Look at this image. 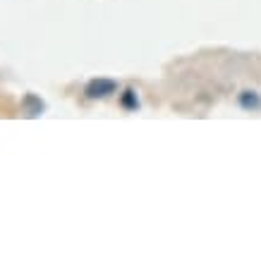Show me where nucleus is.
<instances>
[{
  "label": "nucleus",
  "instance_id": "1",
  "mask_svg": "<svg viewBox=\"0 0 261 261\" xmlns=\"http://www.w3.org/2000/svg\"><path fill=\"white\" fill-rule=\"evenodd\" d=\"M118 91V82L115 80H106V77H98V80H91L84 89V94L89 98H106V96H111Z\"/></svg>",
  "mask_w": 261,
  "mask_h": 261
},
{
  "label": "nucleus",
  "instance_id": "2",
  "mask_svg": "<svg viewBox=\"0 0 261 261\" xmlns=\"http://www.w3.org/2000/svg\"><path fill=\"white\" fill-rule=\"evenodd\" d=\"M22 106H24V111H27V115L29 118H39L41 113H43V101H41L39 96H34V94H27L24 96V101H22Z\"/></svg>",
  "mask_w": 261,
  "mask_h": 261
},
{
  "label": "nucleus",
  "instance_id": "3",
  "mask_svg": "<svg viewBox=\"0 0 261 261\" xmlns=\"http://www.w3.org/2000/svg\"><path fill=\"white\" fill-rule=\"evenodd\" d=\"M240 106L247 108V111H256L261 106L259 94H256V91H242V94H240Z\"/></svg>",
  "mask_w": 261,
  "mask_h": 261
},
{
  "label": "nucleus",
  "instance_id": "4",
  "mask_svg": "<svg viewBox=\"0 0 261 261\" xmlns=\"http://www.w3.org/2000/svg\"><path fill=\"white\" fill-rule=\"evenodd\" d=\"M120 103H122V108H127V111H137V108H139V101H137L135 89H127L125 94H122V98H120Z\"/></svg>",
  "mask_w": 261,
  "mask_h": 261
}]
</instances>
